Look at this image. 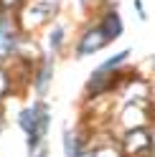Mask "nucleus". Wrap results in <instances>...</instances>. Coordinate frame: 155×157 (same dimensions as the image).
<instances>
[{"label":"nucleus","instance_id":"nucleus-2","mask_svg":"<svg viewBox=\"0 0 155 157\" xmlns=\"http://www.w3.org/2000/svg\"><path fill=\"white\" fill-rule=\"evenodd\" d=\"M21 28L13 13L0 10V66H10L15 61L18 43H21Z\"/></svg>","mask_w":155,"mask_h":157},{"label":"nucleus","instance_id":"nucleus-9","mask_svg":"<svg viewBox=\"0 0 155 157\" xmlns=\"http://www.w3.org/2000/svg\"><path fill=\"white\" fill-rule=\"evenodd\" d=\"M84 157H125V155H122V150H120V144H112V142H99V144L89 147Z\"/></svg>","mask_w":155,"mask_h":157},{"label":"nucleus","instance_id":"nucleus-4","mask_svg":"<svg viewBox=\"0 0 155 157\" xmlns=\"http://www.w3.org/2000/svg\"><path fill=\"white\" fill-rule=\"evenodd\" d=\"M109 43L112 41L104 36L102 28L97 25V23H89L79 33V38H76V43H74V58H76V61H81V58L92 56V53H99L102 48H107Z\"/></svg>","mask_w":155,"mask_h":157},{"label":"nucleus","instance_id":"nucleus-14","mask_svg":"<svg viewBox=\"0 0 155 157\" xmlns=\"http://www.w3.org/2000/svg\"><path fill=\"white\" fill-rule=\"evenodd\" d=\"M79 3H81V5L86 8V5H89V3H92V0H79Z\"/></svg>","mask_w":155,"mask_h":157},{"label":"nucleus","instance_id":"nucleus-10","mask_svg":"<svg viewBox=\"0 0 155 157\" xmlns=\"http://www.w3.org/2000/svg\"><path fill=\"white\" fill-rule=\"evenodd\" d=\"M130 56H132L130 48H122V51L112 53V58L102 61V63H99V68H102V71H117V68H122L125 63H127V58H130Z\"/></svg>","mask_w":155,"mask_h":157},{"label":"nucleus","instance_id":"nucleus-11","mask_svg":"<svg viewBox=\"0 0 155 157\" xmlns=\"http://www.w3.org/2000/svg\"><path fill=\"white\" fill-rule=\"evenodd\" d=\"M26 5V0H0V10H3V13H18V10H21V8Z\"/></svg>","mask_w":155,"mask_h":157},{"label":"nucleus","instance_id":"nucleus-7","mask_svg":"<svg viewBox=\"0 0 155 157\" xmlns=\"http://www.w3.org/2000/svg\"><path fill=\"white\" fill-rule=\"evenodd\" d=\"M66 25L64 23H59V21H51L46 25V41H43V51L48 53V56H59L64 48H66Z\"/></svg>","mask_w":155,"mask_h":157},{"label":"nucleus","instance_id":"nucleus-8","mask_svg":"<svg viewBox=\"0 0 155 157\" xmlns=\"http://www.w3.org/2000/svg\"><path fill=\"white\" fill-rule=\"evenodd\" d=\"M61 147H64V157H84L89 150V142L81 132H71L69 127L61 129Z\"/></svg>","mask_w":155,"mask_h":157},{"label":"nucleus","instance_id":"nucleus-1","mask_svg":"<svg viewBox=\"0 0 155 157\" xmlns=\"http://www.w3.org/2000/svg\"><path fill=\"white\" fill-rule=\"evenodd\" d=\"M51 106L46 99H33L31 104L21 106V112L15 114L18 129L26 134V147L28 155H33L41 144H46V134L51 129Z\"/></svg>","mask_w":155,"mask_h":157},{"label":"nucleus","instance_id":"nucleus-6","mask_svg":"<svg viewBox=\"0 0 155 157\" xmlns=\"http://www.w3.org/2000/svg\"><path fill=\"white\" fill-rule=\"evenodd\" d=\"M97 25L104 31V36L109 38V41H117V38L125 33V23H122V15L117 8L107 5L104 10L99 13V18H97Z\"/></svg>","mask_w":155,"mask_h":157},{"label":"nucleus","instance_id":"nucleus-3","mask_svg":"<svg viewBox=\"0 0 155 157\" xmlns=\"http://www.w3.org/2000/svg\"><path fill=\"white\" fill-rule=\"evenodd\" d=\"M125 84V74H122V68H117V71H102L99 66L94 68V71L89 74V81H86L84 86V96L86 99H99V96L104 94H109L112 89H117V86Z\"/></svg>","mask_w":155,"mask_h":157},{"label":"nucleus","instance_id":"nucleus-5","mask_svg":"<svg viewBox=\"0 0 155 157\" xmlns=\"http://www.w3.org/2000/svg\"><path fill=\"white\" fill-rule=\"evenodd\" d=\"M54 71H56V58L43 53L31 68V89L36 94V99H46L54 84Z\"/></svg>","mask_w":155,"mask_h":157},{"label":"nucleus","instance_id":"nucleus-13","mask_svg":"<svg viewBox=\"0 0 155 157\" xmlns=\"http://www.w3.org/2000/svg\"><path fill=\"white\" fill-rule=\"evenodd\" d=\"M132 3H135V10H137L140 21H145V18H148V13H145V8H142V0H132Z\"/></svg>","mask_w":155,"mask_h":157},{"label":"nucleus","instance_id":"nucleus-12","mask_svg":"<svg viewBox=\"0 0 155 157\" xmlns=\"http://www.w3.org/2000/svg\"><path fill=\"white\" fill-rule=\"evenodd\" d=\"M5 127H8V119H5V104H3V99H0V134L5 132Z\"/></svg>","mask_w":155,"mask_h":157}]
</instances>
